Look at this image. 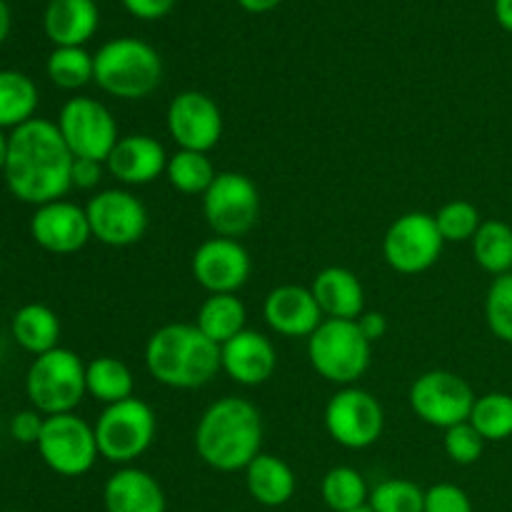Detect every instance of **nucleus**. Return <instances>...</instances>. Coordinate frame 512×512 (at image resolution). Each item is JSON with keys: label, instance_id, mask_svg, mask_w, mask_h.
<instances>
[{"label": "nucleus", "instance_id": "1", "mask_svg": "<svg viewBox=\"0 0 512 512\" xmlns=\"http://www.w3.org/2000/svg\"><path fill=\"white\" fill-rule=\"evenodd\" d=\"M73 160L58 125L45 118H33L10 133L3 170L5 185L15 200L35 208L63 200L73 188Z\"/></svg>", "mask_w": 512, "mask_h": 512}, {"label": "nucleus", "instance_id": "2", "mask_svg": "<svg viewBox=\"0 0 512 512\" xmlns=\"http://www.w3.org/2000/svg\"><path fill=\"white\" fill-rule=\"evenodd\" d=\"M263 418L250 400L220 398L200 415L195 425V450L205 465L218 473L245 470L260 455Z\"/></svg>", "mask_w": 512, "mask_h": 512}, {"label": "nucleus", "instance_id": "3", "mask_svg": "<svg viewBox=\"0 0 512 512\" xmlns=\"http://www.w3.org/2000/svg\"><path fill=\"white\" fill-rule=\"evenodd\" d=\"M145 368L165 388H203L223 370L220 345L205 338L195 323L163 325L145 343Z\"/></svg>", "mask_w": 512, "mask_h": 512}, {"label": "nucleus", "instance_id": "4", "mask_svg": "<svg viewBox=\"0 0 512 512\" xmlns=\"http://www.w3.org/2000/svg\"><path fill=\"white\" fill-rule=\"evenodd\" d=\"M93 80L100 90L120 100H143L163 80L158 50L138 38H115L93 55Z\"/></svg>", "mask_w": 512, "mask_h": 512}, {"label": "nucleus", "instance_id": "5", "mask_svg": "<svg viewBox=\"0 0 512 512\" xmlns=\"http://www.w3.org/2000/svg\"><path fill=\"white\" fill-rule=\"evenodd\" d=\"M25 395L45 418L73 413L88 395L85 363L68 348H55L38 355L25 373Z\"/></svg>", "mask_w": 512, "mask_h": 512}, {"label": "nucleus", "instance_id": "6", "mask_svg": "<svg viewBox=\"0 0 512 512\" xmlns=\"http://www.w3.org/2000/svg\"><path fill=\"white\" fill-rule=\"evenodd\" d=\"M373 343L355 320H328L308 338V358L315 373L335 385H355L370 368Z\"/></svg>", "mask_w": 512, "mask_h": 512}, {"label": "nucleus", "instance_id": "7", "mask_svg": "<svg viewBox=\"0 0 512 512\" xmlns=\"http://www.w3.org/2000/svg\"><path fill=\"white\" fill-rule=\"evenodd\" d=\"M93 428L100 458L115 465H130L153 445L158 420L148 403L128 398L123 403L105 405Z\"/></svg>", "mask_w": 512, "mask_h": 512}, {"label": "nucleus", "instance_id": "8", "mask_svg": "<svg viewBox=\"0 0 512 512\" xmlns=\"http://www.w3.org/2000/svg\"><path fill=\"white\" fill-rule=\"evenodd\" d=\"M35 448H38L40 460L60 478H80L90 473L100 455L95 428L75 413L45 418L43 433Z\"/></svg>", "mask_w": 512, "mask_h": 512}, {"label": "nucleus", "instance_id": "9", "mask_svg": "<svg viewBox=\"0 0 512 512\" xmlns=\"http://www.w3.org/2000/svg\"><path fill=\"white\" fill-rule=\"evenodd\" d=\"M203 215L218 238H243L260 218V193L253 180L223 170L203 195Z\"/></svg>", "mask_w": 512, "mask_h": 512}, {"label": "nucleus", "instance_id": "10", "mask_svg": "<svg viewBox=\"0 0 512 512\" xmlns=\"http://www.w3.org/2000/svg\"><path fill=\"white\" fill-rule=\"evenodd\" d=\"M478 395L470 383L450 370H428L410 385V408L423 423L433 428H453L468 423Z\"/></svg>", "mask_w": 512, "mask_h": 512}, {"label": "nucleus", "instance_id": "11", "mask_svg": "<svg viewBox=\"0 0 512 512\" xmlns=\"http://www.w3.org/2000/svg\"><path fill=\"white\" fill-rule=\"evenodd\" d=\"M385 413L373 393L363 388H340L325 405V430L348 450H365L383 435Z\"/></svg>", "mask_w": 512, "mask_h": 512}, {"label": "nucleus", "instance_id": "12", "mask_svg": "<svg viewBox=\"0 0 512 512\" xmlns=\"http://www.w3.org/2000/svg\"><path fill=\"white\" fill-rule=\"evenodd\" d=\"M443 245L445 240L435 223V215L405 213L385 230L383 255L395 273L418 275L438 263Z\"/></svg>", "mask_w": 512, "mask_h": 512}, {"label": "nucleus", "instance_id": "13", "mask_svg": "<svg viewBox=\"0 0 512 512\" xmlns=\"http://www.w3.org/2000/svg\"><path fill=\"white\" fill-rule=\"evenodd\" d=\"M58 130L73 158L105 163L110 150L120 140L113 113L95 98H70L60 108Z\"/></svg>", "mask_w": 512, "mask_h": 512}, {"label": "nucleus", "instance_id": "14", "mask_svg": "<svg viewBox=\"0 0 512 512\" xmlns=\"http://www.w3.org/2000/svg\"><path fill=\"white\" fill-rule=\"evenodd\" d=\"M90 233L108 248H130L140 243L148 230V208L138 195L123 188L95 193L85 205Z\"/></svg>", "mask_w": 512, "mask_h": 512}, {"label": "nucleus", "instance_id": "15", "mask_svg": "<svg viewBox=\"0 0 512 512\" xmlns=\"http://www.w3.org/2000/svg\"><path fill=\"white\" fill-rule=\"evenodd\" d=\"M165 125L178 150L208 153L223 138V113L218 103L200 90L175 95L165 113Z\"/></svg>", "mask_w": 512, "mask_h": 512}, {"label": "nucleus", "instance_id": "16", "mask_svg": "<svg viewBox=\"0 0 512 512\" xmlns=\"http://www.w3.org/2000/svg\"><path fill=\"white\" fill-rule=\"evenodd\" d=\"M190 270H193V278L200 288L208 290L210 295H220L238 293L248 283L253 263H250V253L240 240L215 235V238L198 245Z\"/></svg>", "mask_w": 512, "mask_h": 512}, {"label": "nucleus", "instance_id": "17", "mask_svg": "<svg viewBox=\"0 0 512 512\" xmlns=\"http://www.w3.org/2000/svg\"><path fill=\"white\" fill-rule=\"evenodd\" d=\"M30 238L53 255H73L93 238L88 213L70 200H53L38 205L30 218Z\"/></svg>", "mask_w": 512, "mask_h": 512}, {"label": "nucleus", "instance_id": "18", "mask_svg": "<svg viewBox=\"0 0 512 512\" xmlns=\"http://www.w3.org/2000/svg\"><path fill=\"white\" fill-rule=\"evenodd\" d=\"M263 318L283 338H310L323 323L315 295L303 285H278L263 303Z\"/></svg>", "mask_w": 512, "mask_h": 512}, {"label": "nucleus", "instance_id": "19", "mask_svg": "<svg viewBox=\"0 0 512 512\" xmlns=\"http://www.w3.org/2000/svg\"><path fill=\"white\" fill-rule=\"evenodd\" d=\"M220 360H223V373L245 388H258L268 383L278 368V355L270 338L248 328L220 345Z\"/></svg>", "mask_w": 512, "mask_h": 512}, {"label": "nucleus", "instance_id": "20", "mask_svg": "<svg viewBox=\"0 0 512 512\" xmlns=\"http://www.w3.org/2000/svg\"><path fill=\"white\" fill-rule=\"evenodd\" d=\"M168 158L163 143L145 133L123 135L110 150L105 168L123 185H148L158 180L168 168Z\"/></svg>", "mask_w": 512, "mask_h": 512}, {"label": "nucleus", "instance_id": "21", "mask_svg": "<svg viewBox=\"0 0 512 512\" xmlns=\"http://www.w3.org/2000/svg\"><path fill=\"white\" fill-rule=\"evenodd\" d=\"M105 512H165L163 488L150 473L140 468H120L103 488Z\"/></svg>", "mask_w": 512, "mask_h": 512}, {"label": "nucleus", "instance_id": "22", "mask_svg": "<svg viewBox=\"0 0 512 512\" xmlns=\"http://www.w3.org/2000/svg\"><path fill=\"white\" fill-rule=\"evenodd\" d=\"M310 290L323 318L358 320L365 313V290L353 270L338 268V265L320 270Z\"/></svg>", "mask_w": 512, "mask_h": 512}, {"label": "nucleus", "instance_id": "23", "mask_svg": "<svg viewBox=\"0 0 512 512\" xmlns=\"http://www.w3.org/2000/svg\"><path fill=\"white\" fill-rule=\"evenodd\" d=\"M98 23L95 0H50L43 15L45 35L55 48H83L95 35Z\"/></svg>", "mask_w": 512, "mask_h": 512}, {"label": "nucleus", "instance_id": "24", "mask_svg": "<svg viewBox=\"0 0 512 512\" xmlns=\"http://www.w3.org/2000/svg\"><path fill=\"white\" fill-rule=\"evenodd\" d=\"M295 485L298 480H295L293 468L278 455L260 453L245 468V488H248L250 498L265 508H280V505L290 503L295 495Z\"/></svg>", "mask_w": 512, "mask_h": 512}, {"label": "nucleus", "instance_id": "25", "mask_svg": "<svg viewBox=\"0 0 512 512\" xmlns=\"http://www.w3.org/2000/svg\"><path fill=\"white\" fill-rule=\"evenodd\" d=\"M10 335L30 355H43L60 348V318L43 303H28L15 310L10 320Z\"/></svg>", "mask_w": 512, "mask_h": 512}, {"label": "nucleus", "instance_id": "26", "mask_svg": "<svg viewBox=\"0 0 512 512\" xmlns=\"http://www.w3.org/2000/svg\"><path fill=\"white\" fill-rule=\"evenodd\" d=\"M245 323H248V310L235 293L208 295L195 318L200 333L213 340L215 345H225L235 335L243 333Z\"/></svg>", "mask_w": 512, "mask_h": 512}, {"label": "nucleus", "instance_id": "27", "mask_svg": "<svg viewBox=\"0 0 512 512\" xmlns=\"http://www.w3.org/2000/svg\"><path fill=\"white\" fill-rule=\"evenodd\" d=\"M38 85L20 70H0V130L25 125L35 118L38 110Z\"/></svg>", "mask_w": 512, "mask_h": 512}, {"label": "nucleus", "instance_id": "28", "mask_svg": "<svg viewBox=\"0 0 512 512\" xmlns=\"http://www.w3.org/2000/svg\"><path fill=\"white\" fill-rule=\"evenodd\" d=\"M85 385H88V395H93L103 405H115L135 398L133 373L123 360L113 358V355H100L85 365Z\"/></svg>", "mask_w": 512, "mask_h": 512}, {"label": "nucleus", "instance_id": "29", "mask_svg": "<svg viewBox=\"0 0 512 512\" xmlns=\"http://www.w3.org/2000/svg\"><path fill=\"white\" fill-rule=\"evenodd\" d=\"M473 245V258L485 273L505 275L512 273V228L505 220H483Z\"/></svg>", "mask_w": 512, "mask_h": 512}, {"label": "nucleus", "instance_id": "30", "mask_svg": "<svg viewBox=\"0 0 512 512\" xmlns=\"http://www.w3.org/2000/svg\"><path fill=\"white\" fill-rule=\"evenodd\" d=\"M165 178L178 193L183 195H205L213 180L218 178L213 160L208 153H195V150H175L168 158Z\"/></svg>", "mask_w": 512, "mask_h": 512}, {"label": "nucleus", "instance_id": "31", "mask_svg": "<svg viewBox=\"0 0 512 512\" xmlns=\"http://www.w3.org/2000/svg\"><path fill=\"white\" fill-rule=\"evenodd\" d=\"M320 495L333 512H353L368 505L370 488L363 475L348 465L328 470L320 483Z\"/></svg>", "mask_w": 512, "mask_h": 512}, {"label": "nucleus", "instance_id": "32", "mask_svg": "<svg viewBox=\"0 0 512 512\" xmlns=\"http://www.w3.org/2000/svg\"><path fill=\"white\" fill-rule=\"evenodd\" d=\"M470 425L483 435L485 443H500L512 438V395L485 393L475 398Z\"/></svg>", "mask_w": 512, "mask_h": 512}, {"label": "nucleus", "instance_id": "33", "mask_svg": "<svg viewBox=\"0 0 512 512\" xmlns=\"http://www.w3.org/2000/svg\"><path fill=\"white\" fill-rule=\"evenodd\" d=\"M45 70L53 85L63 90H78L93 80V55L85 48H55L48 55Z\"/></svg>", "mask_w": 512, "mask_h": 512}, {"label": "nucleus", "instance_id": "34", "mask_svg": "<svg viewBox=\"0 0 512 512\" xmlns=\"http://www.w3.org/2000/svg\"><path fill=\"white\" fill-rule=\"evenodd\" d=\"M368 508L373 512H423L425 490L405 478H390L370 490Z\"/></svg>", "mask_w": 512, "mask_h": 512}, {"label": "nucleus", "instance_id": "35", "mask_svg": "<svg viewBox=\"0 0 512 512\" xmlns=\"http://www.w3.org/2000/svg\"><path fill=\"white\" fill-rule=\"evenodd\" d=\"M435 223L445 243H468L480 230L483 218H480V210L468 200H450L435 213Z\"/></svg>", "mask_w": 512, "mask_h": 512}, {"label": "nucleus", "instance_id": "36", "mask_svg": "<svg viewBox=\"0 0 512 512\" xmlns=\"http://www.w3.org/2000/svg\"><path fill=\"white\" fill-rule=\"evenodd\" d=\"M485 320L490 333L512 345V273L498 275L485 295Z\"/></svg>", "mask_w": 512, "mask_h": 512}, {"label": "nucleus", "instance_id": "37", "mask_svg": "<svg viewBox=\"0 0 512 512\" xmlns=\"http://www.w3.org/2000/svg\"><path fill=\"white\" fill-rule=\"evenodd\" d=\"M443 448H445V455H448L453 463L473 465L483 458L485 440H483V435L473 428V425L460 423V425H453V428L445 430Z\"/></svg>", "mask_w": 512, "mask_h": 512}, {"label": "nucleus", "instance_id": "38", "mask_svg": "<svg viewBox=\"0 0 512 512\" xmlns=\"http://www.w3.org/2000/svg\"><path fill=\"white\" fill-rule=\"evenodd\" d=\"M423 512H473V500L453 483H438L425 490Z\"/></svg>", "mask_w": 512, "mask_h": 512}, {"label": "nucleus", "instance_id": "39", "mask_svg": "<svg viewBox=\"0 0 512 512\" xmlns=\"http://www.w3.org/2000/svg\"><path fill=\"white\" fill-rule=\"evenodd\" d=\"M45 415L38 413L35 408L30 410H18V413L10 418V438L20 445H38L40 433H43Z\"/></svg>", "mask_w": 512, "mask_h": 512}, {"label": "nucleus", "instance_id": "40", "mask_svg": "<svg viewBox=\"0 0 512 512\" xmlns=\"http://www.w3.org/2000/svg\"><path fill=\"white\" fill-rule=\"evenodd\" d=\"M70 180H73V188L78 190L98 188L100 180H103V163L88 158H75Z\"/></svg>", "mask_w": 512, "mask_h": 512}, {"label": "nucleus", "instance_id": "41", "mask_svg": "<svg viewBox=\"0 0 512 512\" xmlns=\"http://www.w3.org/2000/svg\"><path fill=\"white\" fill-rule=\"evenodd\" d=\"M125 10L140 20H160L173 10L175 0H123Z\"/></svg>", "mask_w": 512, "mask_h": 512}, {"label": "nucleus", "instance_id": "42", "mask_svg": "<svg viewBox=\"0 0 512 512\" xmlns=\"http://www.w3.org/2000/svg\"><path fill=\"white\" fill-rule=\"evenodd\" d=\"M355 323H358L360 333H363L370 343H378V340L385 338V333H388V318H385L383 313H375V310H365Z\"/></svg>", "mask_w": 512, "mask_h": 512}, {"label": "nucleus", "instance_id": "43", "mask_svg": "<svg viewBox=\"0 0 512 512\" xmlns=\"http://www.w3.org/2000/svg\"><path fill=\"white\" fill-rule=\"evenodd\" d=\"M495 18L500 28L512 33V0H495Z\"/></svg>", "mask_w": 512, "mask_h": 512}, {"label": "nucleus", "instance_id": "44", "mask_svg": "<svg viewBox=\"0 0 512 512\" xmlns=\"http://www.w3.org/2000/svg\"><path fill=\"white\" fill-rule=\"evenodd\" d=\"M248 13H270L273 8H278L283 0H238Z\"/></svg>", "mask_w": 512, "mask_h": 512}, {"label": "nucleus", "instance_id": "45", "mask_svg": "<svg viewBox=\"0 0 512 512\" xmlns=\"http://www.w3.org/2000/svg\"><path fill=\"white\" fill-rule=\"evenodd\" d=\"M8 33H10V8L5 0H0V45L5 43Z\"/></svg>", "mask_w": 512, "mask_h": 512}, {"label": "nucleus", "instance_id": "46", "mask_svg": "<svg viewBox=\"0 0 512 512\" xmlns=\"http://www.w3.org/2000/svg\"><path fill=\"white\" fill-rule=\"evenodd\" d=\"M8 145L10 135H5V130H0V173L5 170V160H8Z\"/></svg>", "mask_w": 512, "mask_h": 512}, {"label": "nucleus", "instance_id": "47", "mask_svg": "<svg viewBox=\"0 0 512 512\" xmlns=\"http://www.w3.org/2000/svg\"><path fill=\"white\" fill-rule=\"evenodd\" d=\"M353 512H373V510H370L368 505H365V508H360V510H353Z\"/></svg>", "mask_w": 512, "mask_h": 512}, {"label": "nucleus", "instance_id": "48", "mask_svg": "<svg viewBox=\"0 0 512 512\" xmlns=\"http://www.w3.org/2000/svg\"><path fill=\"white\" fill-rule=\"evenodd\" d=\"M5 512H23V510H5Z\"/></svg>", "mask_w": 512, "mask_h": 512}]
</instances>
